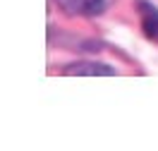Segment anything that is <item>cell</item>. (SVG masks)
Masks as SVG:
<instances>
[{
    "mask_svg": "<svg viewBox=\"0 0 158 151\" xmlns=\"http://www.w3.org/2000/svg\"><path fill=\"white\" fill-rule=\"evenodd\" d=\"M60 7L69 15H81V17H94L108 7V0H55Z\"/></svg>",
    "mask_w": 158,
    "mask_h": 151,
    "instance_id": "obj_1",
    "label": "cell"
},
{
    "mask_svg": "<svg viewBox=\"0 0 158 151\" xmlns=\"http://www.w3.org/2000/svg\"><path fill=\"white\" fill-rule=\"evenodd\" d=\"M139 12H141V27L146 31V36L151 41H158V10L151 2L141 0L139 2Z\"/></svg>",
    "mask_w": 158,
    "mask_h": 151,
    "instance_id": "obj_2",
    "label": "cell"
},
{
    "mask_svg": "<svg viewBox=\"0 0 158 151\" xmlns=\"http://www.w3.org/2000/svg\"><path fill=\"white\" fill-rule=\"evenodd\" d=\"M65 74H115L113 67L108 65H101V62H74V65H67L65 67Z\"/></svg>",
    "mask_w": 158,
    "mask_h": 151,
    "instance_id": "obj_3",
    "label": "cell"
}]
</instances>
